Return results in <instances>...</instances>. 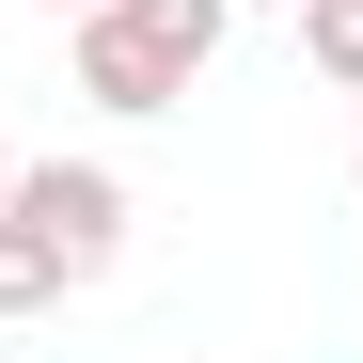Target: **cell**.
<instances>
[{
  "instance_id": "6da1fadb",
  "label": "cell",
  "mask_w": 363,
  "mask_h": 363,
  "mask_svg": "<svg viewBox=\"0 0 363 363\" xmlns=\"http://www.w3.org/2000/svg\"><path fill=\"white\" fill-rule=\"evenodd\" d=\"M221 32H237V0H79L64 16V79L95 111H190V79L221 64Z\"/></svg>"
},
{
  "instance_id": "7a4b0ae2",
  "label": "cell",
  "mask_w": 363,
  "mask_h": 363,
  "mask_svg": "<svg viewBox=\"0 0 363 363\" xmlns=\"http://www.w3.org/2000/svg\"><path fill=\"white\" fill-rule=\"evenodd\" d=\"M0 206H32L48 237H64V253H79V284L111 269V253H127V174H111V158H16V190H0Z\"/></svg>"
},
{
  "instance_id": "3957f363",
  "label": "cell",
  "mask_w": 363,
  "mask_h": 363,
  "mask_svg": "<svg viewBox=\"0 0 363 363\" xmlns=\"http://www.w3.org/2000/svg\"><path fill=\"white\" fill-rule=\"evenodd\" d=\"M48 300H79V253L32 206H0V316H48Z\"/></svg>"
},
{
  "instance_id": "277c9868",
  "label": "cell",
  "mask_w": 363,
  "mask_h": 363,
  "mask_svg": "<svg viewBox=\"0 0 363 363\" xmlns=\"http://www.w3.org/2000/svg\"><path fill=\"white\" fill-rule=\"evenodd\" d=\"M284 16H300V64L332 95H363V0H284Z\"/></svg>"
},
{
  "instance_id": "5b68a950",
  "label": "cell",
  "mask_w": 363,
  "mask_h": 363,
  "mask_svg": "<svg viewBox=\"0 0 363 363\" xmlns=\"http://www.w3.org/2000/svg\"><path fill=\"white\" fill-rule=\"evenodd\" d=\"M48 16H79V0H48Z\"/></svg>"
},
{
  "instance_id": "8992f818",
  "label": "cell",
  "mask_w": 363,
  "mask_h": 363,
  "mask_svg": "<svg viewBox=\"0 0 363 363\" xmlns=\"http://www.w3.org/2000/svg\"><path fill=\"white\" fill-rule=\"evenodd\" d=\"M237 16H253V0H237Z\"/></svg>"
}]
</instances>
